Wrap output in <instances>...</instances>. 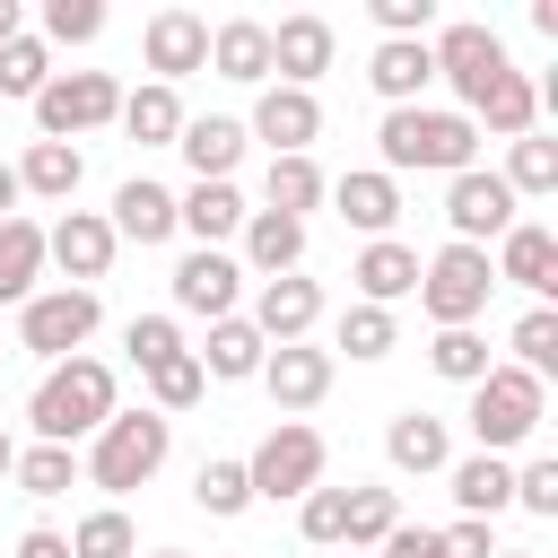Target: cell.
Returning <instances> with one entry per match:
<instances>
[{
    "label": "cell",
    "instance_id": "4dcf8cb0",
    "mask_svg": "<svg viewBox=\"0 0 558 558\" xmlns=\"http://www.w3.org/2000/svg\"><path fill=\"white\" fill-rule=\"evenodd\" d=\"M113 122H122L140 148H174V140H183V96L148 78V87H131V96H122V113H113Z\"/></svg>",
    "mask_w": 558,
    "mask_h": 558
},
{
    "label": "cell",
    "instance_id": "9a60e30c",
    "mask_svg": "<svg viewBox=\"0 0 558 558\" xmlns=\"http://www.w3.org/2000/svg\"><path fill=\"white\" fill-rule=\"evenodd\" d=\"M140 52H148L157 87H174V78L209 70V17H192V9H157V17L140 26Z\"/></svg>",
    "mask_w": 558,
    "mask_h": 558
},
{
    "label": "cell",
    "instance_id": "d6a6232c",
    "mask_svg": "<svg viewBox=\"0 0 558 558\" xmlns=\"http://www.w3.org/2000/svg\"><path fill=\"white\" fill-rule=\"evenodd\" d=\"M471 122H488L497 140H523V131L541 122V96H532V78H523V70H497V78H488V96L471 105Z\"/></svg>",
    "mask_w": 558,
    "mask_h": 558
},
{
    "label": "cell",
    "instance_id": "9f6ffc18",
    "mask_svg": "<svg viewBox=\"0 0 558 558\" xmlns=\"http://www.w3.org/2000/svg\"><path fill=\"white\" fill-rule=\"evenodd\" d=\"M148 558H192V549H148Z\"/></svg>",
    "mask_w": 558,
    "mask_h": 558
},
{
    "label": "cell",
    "instance_id": "8fae6325",
    "mask_svg": "<svg viewBox=\"0 0 558 558\" xmlns=\"http://www.w3.org/2000/svg\"><path fill=\"white\" fill-rule=\"evenodd\" d=\"M113 227H105V209H61L52 227H44V262L61 270V288H96L105 270H113Z\"/></svg>",
    "mask_w": 558,
    "mask_h": 558
},
{
    "label": "cell",
    "instance_id": "30bf717a",
    "mask_svg": "<svg viewBox=\"0 0 558 558\" xmlns=\"http://www.w3.org/2000/svg\"><path fill=\"white\" fill-rule=\"evenodd\" d=\"M514 218H523V201H514V192H506L488 166L445 174V227H453V244H480V253H488V244H497Z\"/></svg>",
    "mask_w": 558,
    "mask_h": 558
},
{
    "label": "cell",
    "instance_id": "74e56055",
    "mask_svg": "<svg viewBox=\"0 0 558 558\" xmlns=\"http://www.w3.org/2000/svg\"><path fill=\"white\" fill-rule=\"evenodd\" d=\"M70 558H140V532H131V514H122V506H96V514H78V523H70Z\"/></svg>",
    "mask_w": 558,
    "mask_h": 558
},
{
    "label": "cell",
    "instance_id": "f1b7e54d",
    "mask_svg": "<svg viewBox=\"0 0 558 558\" xmlns=\"http://www.w3.org/2000/svg\"><path fill=\"white\" fill-rule=\"evenodd\" d=\"M384 453H392V471H445L453 462V436H445V418L436 410H401L392 427H384Z\"/></svg>",
    "mask_w": 558,
    "mask_h": 558
},
{
    "label": "cell",
    "instance_id": "d590c367",
    "mask_svg": "<svg viewBox=\"0 0 558 558\" xmlns=\"http://www.w3.org/2000/svg\"><path fill=\"white\" fill-rule=\"evenodd\" d=\"M192 506H201L209 523H235V514L253 506V480H244V462H235V453H209V462L192 471Z\"/></svg>",
    "mask_w": 558,
    "mask_h": 558
},
{
    "label": "cell",
    "instance_id": "52a82bcc",
    "mask_svg": "<svg viewBox=\"0 0 558 558\" xmlns=\"http://www.w3.org/2000/svg\"><path fill=\"white\" fill-rule=\"evenodd\" d=\"M122 113V87H113V70H52L44 78V96H35V131L44 140H87V131H105Z\"/></svg>",
    "mask_w": 558,
    "mask_h": 558
},
{
    "label": "cell",
    "instance_id": "60d3db41",
    "mask_svg": "<svg viewBox=\"0 0 558 558\" xmlns=\"http://www.w3.org/2000/svg\"><path fill=\"white\" fill-rule=\"evenodd\" d=\"M9 480H17L26 497H70V488H78V453H70V445H26Z\"/></svg>",
    "mask_w": 558,
    "mask_h": 558
},
{
    "label": "cell",
    "instance_id": "4316f807",
    "mask_svg": "<svg viewBox=\"0 0 558 558\" xmlns=\"http://www.w3.org/2000/svg\"><path fill=\"white\" fill-rule=\"evenodd\" d=\"M192 357H201V375H209V384H253V375H262V357H270V340H262L244 314H227V323H209V340H201Z\"/></svg>",
    "mask_w": 558,
    "mask_h": 558
},
{
    "label": "cell",
    "instance_id": "484cf974",
    "mask_svg": "<svg viewBox=\"0 0 558 558\" xmlns=\"http://www.w3.org/2000/svg\"><path fill=\"white\" fill-rule=\"evenodd\" d=\"M244 270H253V279H288V270H305V227L279 218V209H244Z\"/></svg>",
    "mask_w": 558,
    "mask_h": 558
},
{
    "label": "cell",
    "instance_id": "7bdbcfd3",
    "mask_svg": "<svg viewBox=\"0 0 558 558\" xmlns=\"http://www.w3.org/2000/svg\"><path fill=\"white\" fill-rule=\"evenodd\" d=\"M209 392V375H201V357L183 349V357H166V366H148V410L157 418H174V410H192Z\"/></svg>",
    "mask_w": 558,
    "mask_h": 558
},
{
    "label": "cell",
    "instance_id": "d6986e66",
    "mask_svg": "<svg viewBox=\"0 0 558 558\" xmlns=\"http://www.w3.org/2000/svg\"><path fill=\"white\" fill-rule=\"evenodd\" d=\"M262 384H270V401L296 418V410H314V401L331 392V349L288 340V349H270V357H262Z\"/></svg>",
    "mask_w": 558,
    "mask_h": 558
},
{
    "label": "cell",
    "instance_id": "7c38bea8",
    "mask_svg": "<svg viewBox=\"0 0 558 558\" xmlns=\"http://www.w3.org/2000/svg\"><path fill=\"white\" fill-rule=\"evenodd\" d=\"M244 140H270V157H314V140H323V105H314V87H262Z\"/></svg>",
    "mask_w": 558,
    "mask_h": 558
},
{
    "label": "cell",
    "instance_id": "f907efd6",
    "mask_svg": "<svg viewBox=\"0 0 558 558\" xmlns=\"http://www.w3.org/2000/svg\"><path fill=\"white\" fill-rule=\"evenodd\" d=\"M384 558H436V523H392L384 532Z\"/></svg>",
    "mask_w": 558,
    "mask_h": 558
},
{
    "label": "cell",
    "instance_id": "2e32d148",
    "mask_svg": "<svg viewBox=\"0 0 558 558\" xmlns=\"http://www.w3.org/2000/svg\"><path fill=\"white\" fill-rule=\"evenodd\" d=\"M323 70H331V17H314V9L279 17L270 26V87H314Z\"/></svg>",
    "mask_w": 558,
    "mask_h": 558
},
{
    "label": "cell",
    "instance_id": "7402d4cb",
    "mask_svg": "<svg viewBox=\"0 0 558 558\" xmlns=\"http://www.w3.org/2000/svg\"><path fill=\"white\" fill-rule=\"evenodd\" d=\"M174 235L227 253V235H244V192H235V183H192V192H174Z\"/></svg>",
    "mask_w": 558,
    "mask_h": 558
},
{
    "label": "cell",
    "instance_id": "83f0119b",
    "mask_svg": "<svg viewBox=\"0 0 558 558\" xmlns=\"http://www.w3.org/2000/svg\"><path fill=\"white\" fill-rule=\"evenodd\" d=\"M427 78H436L427 44H375V52H366V87L384 96V113H392V105H418Z\"/></svg>",
    "mask_w": 558,
    "mask_h": 558
},
{
    "label": "cell",
    "instance_id": "c3c4849f",
    "mask_svg": "<svg viewBox=\"0 0 558 558\" xmlns=\"http://www.w3.org/2000/svg\"><path fill=\"white\" fill-rule=\"evenodd\" d=\"M514 506H523V514H541V523L558 514V462H549V453H532V462L514 471Z\"/></svg>",
    "mask_w": 558,
    "mask_h": 558
},
{
    "label": "cell",
    "instance_id": "ac0fdd59",
    "mask_svg": "<svg viewBox=\"0 0 558 558\" xmlns=\"http://www.w3.org/2000/svg\"><path fill=\"white\" fill-rule=\"evenodd\" d=\"M349 279H357V305H401V296H418V253L401 244V235H375V244H357V262H349Z\"/></svg>",
    "mask_w": 558,
    "mask_h": 558
},
{
    "label": "cell",
    "instance_id": "ee69618b",
    "mask_svg": "<svg viewBox=\"0 0 558 558\" xmlns=\"http://www.w3.org/2000/svg\"><path fill=\"white\" fill-rule=\"evenodd\" d=\"M44 78H52V52H44V35H17V44H0V96H44Z\"/></svg>",
    "mask_w": 558,
    "mask_h": 558
},
{
    "label": "cell",
    "instance_id": "44dd1931",
    "mask_svg": "<svg viewBox=\"0 0 558 558\" xmlns=\"http://www.w3.org/2000/svg\"><path fill=\"white\" fill-rule=\"evenodd\" d=\"M323 201H331V209H340V218H349L366 244H375V235H392V218H401V183H392L384 166H357V174H340Z\"/></svg>",
    "mask_w": 558,
    "mask_h": 558
},
{
    "label": "cell",
    "instance_id": "1f68e13d",
    "mask_svg": "<svg viewBox=\"0 0 558 558\" xmlns=\"http://www.w3.org/2000/svg\"><path fill=\"white\" fill-rule=\"evenodd\" d=\"M323 192H331V174L314 157H270V174H262V209H279L296 227H305V209H323Z\"/></svg>",
    "mask_w": 558,
    "mask_h": 558
},
{
    "label": "cell",
    "instance_id": "f546056e",
    "mask_svg": "<svg viewBox=\"0 0 558 558\" xmlns=\"http://www.w3.org/2000/svg\"><path fill=\"white\" fill-rule=\"evenodd\" d=\"M44 288V227L17 209L9 227H0V305H26Z\"/></svg>",
    "mask_w": 558,
    "mask_h": 558
},
{
    "label": "cell",
    "instance_id": "5b68a950",
    "mask_svg": "<svg viewBox=\"0 0 558 558\" xmlns=\"http://www.w3.org/2000/svg\"><path fill=\"white\" fill-rule=\"evenodd\" d=\"M488 288H497V270H488L480 244H445V253L418 262V305H427L436 331H471L488 314Z\"/></svg>",
    "mask_w": 558,
    "mask_h": 558
},
{
    "label": "cell",
    "instance_id": "8992f818",
    "mask_svg": "<svg viewBox=\"0 0 558 558\" xmlns=\"http://www.w3.org/2000/svg\"><path fill=\"white\" fill-rule=\"evenodd\" d=\"M96 323H105L96 288H35V296L17 305V349L44 357V366H61V357H78V349L96 340Z\"/></svg>",
    "mask_w": 558,
    "mask_h": 558
},
{
    "label": "cell",
    "instance_id": "f5cc1de1",
    "mask_svg": "<svg viewBox=\"0 0 558 558\" xmlns=\"http://www.w3.org/2000/svg\"><path fill=\"white\" fill-rule=\"evenodd\" d=\"M17 201H26V192H17V166H0V227L17 218Z\"/></svg>",
    "mask_w": 558,
    "mask_h": 558
},
{
    "label": "cell",
    "instance_id": "277c9868",
    "mask_svg": "<svg viewBox=\"0 0 558 558\" xmlns=\"http://www.w3.org/2000/svg\"><path fill=\"white\" fill-rule=\"evenodd\" d=\"M471 436H480V453H514V445H532L541 436V418H549V384L541 375H523V366H488L480 384H471Z\"/></svg>",
    "mask_w": 558,
    "mask_h": 558
},
{
    "label": "cell",
    "instance_id": "681fc988",
    "mask_svg": "<svg viewBox=\"0 0 558 558\" xmlns=\"http://www.w3.org/2000/svg\"><path fill=\"white\" fill-rule=\"evenodd\" d=\"M436 558H497V532L471 523V514H453V523L436 532Z\"/></svg>",
    "mask_w": 558,
    "mask_h": 558
},
{
    "label": "cell",
    "instance_id": "4fadbf2b",
    "mask_svg": "<svg viewBox=\"0 0 558 558\" xmlns=\"http://www.w3.org/2000/svg\"><path fill=\"white\" fill-rule=\"evenodd\" d=\"M235 296H244V262H235V253H209V244H192V253L174 262V305H183V314H201V323H227V314H235Z\"/></svg>",
    "mask_w": 558,
    "mask_h": 558
},
{
    "label": "cell",
    "instance_id": "6da1fadb",
    "mask_svg": "<svg viewBox=\"0 0 558 558\" xmlns=\"http://www.w3.org/2000/svg\"><path fill=\"white\" fill-rule=\"evenodd\" d=\"M122 410V384H113V366L105 357H61V366H44V384H35V401H26V427H35V445H87L105 418Z\"/></svg>",
    "mask_w": 558,
    "mask_h": 558
},
{
    "label": "cell",
    "instance_id": "5bb4252c",
    "mask_svg": "<svg viewBox=\"0 0 558 558\" xmlns=\"http://www.w3.org/2000/svg\"><path fill=\"white\" fill-rule=\"evenodd\" d=\"M270 349H288V340H305L314 323H323V279H305V270H288V279H262L253 288V314H244Z\"/></svg>",
    "mask_w": 558,
    "mask_h": 558
},
{
    "label": "cell",
    "instance_id": "8d00e7d4",
    "mask_svg": "<svg viewBox=\"0 0 558 558\" xmlns=\"http://www.w3.org/2000/svg\"><path fill=\"white\" fill-rule=\"evenodd\" d=\"M401 523V497L392 488H366V480H349V532H340V549H384V532Z\"/></svg>",
    "mask_w": 558,
    "mask_h": 558
},
{
    "label": "cell",
    "instance_id": "3957f363",
    "mask_svg": "<svg viewBox=\"0 0 558 558\" xmlns=\"http://www.w3.org/2000/svg\"><path fill=\"white\" fill-rule=\"evenodd\" d=\"M166 453H174V418H157V410L140 401V410H113V418L87 436L78 480L105 488V497H131V488H148V480L166 471Z\"/></svg>",
    "mask_w": 558,
    "mask_h": 558
},
{
    "label": "cell",
    "instance_id": "e575fe53",
    "mask_svg": "<svg viewBox=\"0 0 558 558\" xmlns=\"http://www.w3.org/2000/svg\"><path fill=\"white\" fill-rule=\"evenodd\" d=\"M497 183H506L514 201H541V192H558V140H541V131L506 140V166H497Z\"/></svg>",
    "mask_w": 558,
    "mask_h": 558
},
{
    "label": "cell",
    "instance_id": "cb8c5ba5",
    "mask_svg": "<svg viewBox=\"0 0 558 558\" xmlns=\"http://www.w3.org/2000/svg\"><path fill=\"white\" fill-rule=\"evenodd\" d=\"M105 227H113V244H166V235H174V192L148 183V174H131V183L113 192Z\"/></svg>",
    "mask_w": 558,
    "mask_h": 558
},
{
    "label": "cell",
    "instance_id": "ab89813d",
    "mask_svg": "<svg viewBox=\"0 0 558 558\" xmlns=\"http://www.w3.org/2000/svg\"><path fill=\"white\" fill-rule=\"evenodd\" d=\"M427 366H436L445 384H462V392H471L497 357H488V340H480V323H471V331H436V340H427Z\"/></svg>",
    "mask_w": 558,
    "mask_h": 558
},
{
    "label": "cell",
    "instance_id": "816d5d0a",
    "mask_svg": "<svg viewBox=\"0 0 558 558\" xmlns=\"http://www.w3.org/2000/svg\"><path fill=\"white\" fill-rule=\"evenodd\" d=\"M17 558H70V532L35 523V532H17Z\"/></svg>",
    "mask_w": 558,
    "mask_h": 558
},
{
    "label": "cell",
    "instance_id": "603a6c76",
    "mask_svg": "<svg viewBox=\"0 0 558 558\" xmlns=\"http://www.w3.org/2000/svg\"><path fill=\"white\" fill-rule=\"evenodd\" d=\"M445 488H453V506L471 523H497L514 506V462L506 453H462V462H445Z\"/></svg>",
    "mask_w": 558,
    "mask_h": 558
},
{
    "label": "cell",
    "instance_id": "7a4b0ae2",
    "mask_svg": "<svg viewBox=\"0 0 558 558\" xmlns=\"http://www.w3.org/2000/svg\"><path fill=\"white\" fill-rule=\"evenodd\" d=\"M375 148H384V174H462L480 166V122L471 113H445V105H392L375 122Z\"/></svg>",
    "mask_w": 558,
    "mask_h": 558
},
{
    "label": "cell",
    "instance_id": "836d02e7",
    "mask_svg": "<svg viewBox=\"0 0 558 558\" xmlns=\"http://www.w3.org/2000/svg\"><path fill=\"white\" fill-rule=\"evenodd\" d=\"M78 174H87V157H78L70 140H35V148L17 157V192H35V201H70Z\"/></svg>",
    "mask_w": 558,
    "mask_h": 558
},
{
    "label": "cell",
    "instance_id": "db71d44e",
    "mask_svg": "<svg viewBox=\"0 0 558 558\" xmlns=\"http://www.w3.org/2000/svg\"><path fill=\"white\" fill-rule=\"evenodd\" d=\"M17 35H26V9H17V0H0V44H17Z\"/></svg>",
    "mask_w": 558,
    "mask_h": 558
},
{
    "label": "cell",
    "instance_id": "7dc6e473",
    "mask_svg": "<svg viewBox=\"0 0 558 558\" xmlns=\"http://www.w3.org/2000/svg\"><path fill=\"white\" fill-rule=\"evenodd\" d=\"M105 35V0H44V52L52 44H96Z\"/></svg>",
    "mask_w": 558,
    "mask_h": 558
},
{
    "label": "cell",
    "instance_id": "b9f144b4",
    "mask_svg": "<svg viewBox=\"0 0 558 558\" xmlns=\"http://www.w3.org/2000/svg\"><path fill=\"white\" fill-rule=\"evenodd\" d=\"M340 349H349L357 366H375V357L401 349V323H392L384 305H349V314H340Z\"/></svg>",
    "mask_w": 558,
    "mask_h": 558
},
{
    "label": "cell",
    "instance_id": "ffe728a7",
    "mask_svg": "<svg viewBox=\"0 0 558 558\" xmlns=\"http://www.w3.org/2000/svg\"><path fill=\"white\" fill-rule=\"evenodd\" d=\"M183 166L192 183H235V157H244V122L235 113H183Z\"/></svg>",
    "mask_w": 558,
    "mask_h": 558
},
{
    "label": "cell",
    "instance_id": "d4e9b609",
    "mask_svg": "<svg viewBox=\"0 0 558 558\" xmlns=\"http://www.w3.org/2000/svg\"><path fill=\"white\" fill-rule=\"evenodd\" d=\"M209 70L235 78V87H270V26H262V17L209 26Z\"/></svg>",
    "mask_w": 558,
    "mask_h": 558
},
{
    "label": "cell",
    "instance_id": "6f0895ef",
    "mask_svg": "<svg viewBox=\"0 0 558 558\" xmlns=\"http://www.w3.org/2000/svg\"><path fill=\"white\" fill-rule=\"evenodd\" d=\"M497 558H532V549H497Z\"/></svg>",
    "mask_w": 558,
    "mask_h": 558
},
{
    "label": "cell",
    "instance_id": "11a10c76",
    "mask_svg": "<svg viewBox=\"0 0 558 558\" xmlns=\"http://www.w3.org/2000/svg\"><path fill=\"white\" fill-rule=\"evenodd\" d=\"M9 471H17V436L0 427V480H9Z\"/></svg>",
    "mask_w": 558,
    "mask_h": 558
},
{
    "label": "cell",
    "instance_id": "9c48e42d",
    "mask_svg": "<svg viewBox=\"0 0 558 558\" xmlns=\"http://www.w3.org/2000/svg\"><path fill=\"white\" fill-rule=\"evenodd\" d=\"M427 61H436V78L462 96L453 113H471V105L488 96V78H497V70H514V61H506V44H497V26H480V17H453L445 35H427Z\"/></svg>",
    "mask_w": 558,
    "mask_h": 558
},
{
    "label": "cell",
    "instance_id": "f6af8a7d",
    "mask_svg": "<svg viewBox=\"0 0 558 558\" xmlns=\"http://www.w3.org/2000/svg\"><path fill=\"white\" fill-rule=\"evenodd\" d=\"M122 349H131V366L148 375V366L183 357V331H174V314H131V323H122Z\"/></svg>",
    "mask_w": 558,
    "mask_h": 558
},
{
    "label": "cell",
    "instance_id": "e0dca14e",
    "mask_svg": "<svg viewBox=\"0 0 558 558\" xmlns=\"http://www.w3.org/2000/svg\"><path fill=\"white\" fill-rule=\"evenodd\" d=\"M488 270H497V288H532V296L549 305V288H558V235H549V227H532V218H514V227L497 235Z\"/></svg>",
    "mask_w": 558,
    "mask_h": 558
},
{
    "label": "cell",
    "instance_id": "ba28073f",
    "mask_svg": "<svg viewBox=\"0 0 558 558\" xmlns=\"http://www.w3.org/2000/svg\"><path fill=\"white\" fill-rule=\"evenodd\" d=\"M323 462H331V453H323V436H314L305 418H279V427L244 453V480H253V497H270V506L288 497V506H296L305 488H323Z\"/></svg>",
    "mask_w": 558,
    "mask_h": 558
},
{
    "label": "cell",
    "instance_id": "bcb514c9",
    "mask_svg": "<svg viewBox=\"0 0 558 558\" xmlns=\"http://www.w3.org/2000/svg\"><path fill=\"white\" fill-rule=\"evenodd\" d=\"M296 532H305L314 549H340V532H349V488H305V497H296Z\"/></svg>",
    "mask_w": 558,
    "mask_h": 558
},
{
    "label": "cell",
    "instance_id": "f35d334b",
    "mask_svg": "<svg viewBox=\"0 0 558 558\" xmlns=\"http://www.w3.org/2000/svg\"><path fill=\"white\" fill-rule=\"evenodd\" d=\"M506 349H514L506 366H523V375H541V384H549V375H558V305H532V314L514 323V340H506Z\"/></svg>",
    "mask_w": 558,
    "mask_h": 558
}]
</instances>
